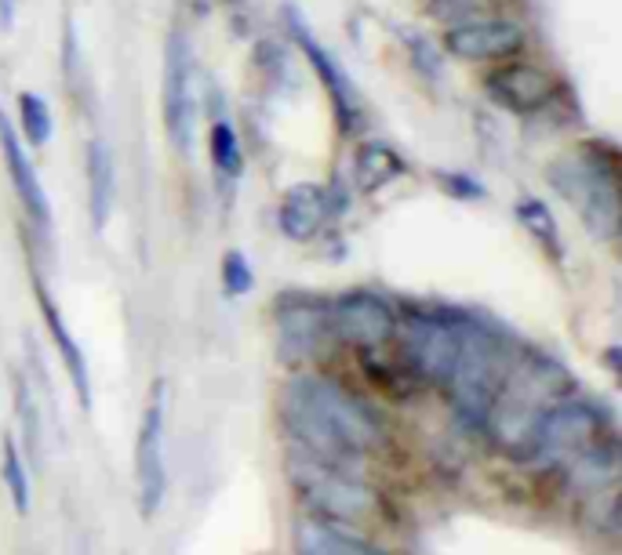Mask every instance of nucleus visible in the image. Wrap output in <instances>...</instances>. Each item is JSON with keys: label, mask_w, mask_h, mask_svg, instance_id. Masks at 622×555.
<instances>
[{"label": "nucleus", "mask_w": 622, "mask_h": 555, "mask_svg": "<svg viewBox=\"0 0 622 555\" xmlns=\"http://www.w3.org/2000/svg\"><path fill=\"white\" fill-rule=\"evenodd\" d=\"M19 415H22V429H27V443L33 447V454H37V450H41V432H37V410H33L27 381H19Z\"/></svg>", "instance_id": "nucleus-29"}, {"label": "nucleus", "mask_w": 622, "mask_h": 555, "mask_svg": "<svg viewBox=\"0 0 622 555\" xmlns=\"http://www.w3.org/2000/svg\"><path fill=\"white\" fill-rule=\"evenodd\" d=\"M37 299H41V313H44L48 334H52V342H55V348H59L62 364H66V370H70V381H73V389H77L81 407L87 410V407H92V381H87V367H84V353H81V345L73 342V334L66 331V324H62V316H59L55 302L48 299L44 291H37Z\"/></svg>", "instance_id": "nucleus-20"}, {"label": "nucleus", "mask_w": 622, "mask_h": 555, "mask_svg": "<svg viewBox=\"0 0 622 555\" xmlns=\"http://www.w3.org/2000/svg\"><path fill=\"white\" fill-rule=\"evenodd\" d=\"M0 153H4L11 186H15L22 208L33 218V226L41 232H52V203H48V192L41 189V178H37L30 157L19 146V135L11 132V121L4 116V109H0Z\"/></svg>", "instance_id": "nucleus-15"}, {"label": "nucleus", "mask_w": 622, "mask_h": 555, "mask_svg": "<svg viewBox=\"0 0 622 555\" xmlns=\"http://www.w3.org/2000/svg\"><path fill=\"white\" fill-rule=\"evenodd\" d=\"M328 214H332V200H328V192L313 182H302V186H291L284 192L281 211H277V226H281V232L288 240L307 243L324 229Z\"/></svg>", "instance_id": "nucleus-16"}, {"label": "nucleus", "mask_w": 622, "mask_h": 555, "mask_svg": "<svg viewBox=\"0 0 622 555\" xmlns=\"http://www.w3.org/2000/svg\"><path fill=\"white\" fill-rule=\"evenodd\" d=\"M281 415H284L288 432L296 436V440L307 447L313 458H321V461H328V464H339V469L353 458V450L339 440V432L332 429V425H328V421L307 404V399L296 396L291 389L284 392Z\"/></svg>", "instance_id": "nucleus-14"}, {"label": "nucleus", "mask_w": 622, "mask_h": 555, "mask_svg": "<svg viewBox=\"0 0 622 555\" xmlns=\"http://www.w3.org/2000/svg\"><path fill=\"white\" fill-rule=\"evenodd\" d=\"M164 124L172 146L186 149L194 135V59L183 33H172L164 55Z\"/></svg>", "instance_id": "nucleus-10"}, {"label": "nucleus", "mask_w": 622, "mask_h": 555, "mask_svg": "<svg viewBox=\"0 0 622 555\" xmlns=\"http://www.w3.org/2000/svg\"><path fill=\"white\" fill-rule=\"evenodd\" d=\"M488 95L502 109L514 113H536L557 95V76L531 62H510L488 76Z\"/></svg>", "instance_id": "nucleus-13"}, {"label": "nucleus", "mask_w": 622, "mask_h": 555, "mask_svg": "<svg viewBox=\"0 0 622 555\" xmlns=\"http://www.w3.org/2000/svg\"><path fill=\"white\" fill-rule=\"evenodd\" d=\"M251 283H256V276H251V265L248 258L240 251H230L222 258V287L230 299H240V294L251 291Z\"/></svg>", "instance_id": "nucleus-27"}, {"label": "nucleus", "mask_w": 622, "mask_h": 555, "mask_svg": "<svg viewBox=\"0 0 622 555\" xmlns=\"http://www.w3.org/2000/svg\"><path fill=\"white\" fill-rule=\"evenodd\" d=\"M291 483L302 494V501L321 515V520H339V523H353L364 520L367 512L375 509V490L364 480H353L339 469V464H328L321 458H291L288 464Z\"/></svg>", "instance_id": "nucleus-4"}, {"label": "nucleus", "mask_w": 622, "mask_h": 555, "mask_svg": "<svg viewBox=\"0 0 622 555\" xmlns=\"http://www.w3.org/2000/svg\"><path fill=\"white\" fill-rule=\"evenodd\" d=\"M277 327H281L284 348L310 353L328 334V305H317L310 299H291L277 308Z\"/></svg>", "instance_id": "nucleus-18"}, {"label": "nucleus", "mask_w": 622, "mask_h": 555, "mask_svg": "<svg viewBox=\"0 0 622 555\" xmlns=\"http://www.w3.org/2000/svg\"><path fill=\"white\" fill-rule=\"evenodd\" d=\"M19 121H22V132L30 138V146H44V142L52 138V109H48V102L37 92L19 95Z\"/></svg>", "instance_id": "nucleus-24"}, {"label": "nucleus", "mask_w": 622, "mask_h": 555, "mask_svg": "<svg viewBox=\"0 0 622 555\" xmlns=\"http://www.w3.org/2000/svg\"><path fill=\"white\" fill-rule=\"evenodd\" d=\"M401 175H404L401 153L386 146V142H364L357 149V157H353V182H357V189H364V192L383 189Z\"/></svg>", "instance_id": "nucleus-22"}, {"label": "nucleus", "mask_w": 622, "mask_h": 555, "mask_svg": "<svg viewBox=\"0 0 622 555\" xmlns=\"http://www.w3.org/2000/svg\"><path fill=\"white\" fill-rule=\"evenodd\" d=\"M211 164L219 167L226 178H237L240 171H245V157H240L237 132L226 121H215V127H211Z\"/></svg>", "instance_id": "nucleus-25"}, {"label": "nucleus", "mask_w": 622, "mask_h": 555, "mask_svg": "<svg viewBox=\"0 0 622 555\" xmlns=\"http://www.w3.org/2000/svg\"><path fill=\"white\" fill-rule=\"evenodd\" d=\"M437 182H440L444 192H452V197H463V200H480V197H485V189H480L474 178H466V175L437 171Z\"/></svg>", "instance_id": "nucleus-28"}, {"label": "nucleus", "mask_w": 622, "mask_h": 555, "mask_svg": "<svg viewBox=\"0 0 622 555\" xmlns=\"http://www.w3.org/2000/svg\"><path fill=\"white\" fill-rule=\"evenodd\" d=\"M437 8H444V11H466V8H474L477 0H434Z\"/></svg>", "instance_id": "nucleus-30"}, {"label": "nucleus", "mask_w": 622, "mask_h": 555, "mask_svg": "<svg viewBox=\"0 0 622 555\" xmlns=\"http://www.w3.org/2000/svg\"><path fill=\"white\" fill-rule=\"evenodd\" d=\"M299 555H379L367 541L339 531L328 520H302L296 531Z\"/></svg>", "instance_id": "nucleus-21"}, {"label": "nucleus", "mask_w": 622, "mask_h": 555, "mask_svg": "<svg viewBox=\"0 0 622 555\" xmlns=\"http://www.w3.org/2000/svg\"><path fill=\"white\" fill-rule=\"evenodd\" d=\"M601 436V410L587 399H561L546 421L539 425V436L531 443L528 461L536 464H564L568 458H576L582 447H590Z\"/></svg>", "instance_id": "nucleus-7"}, {"label": "nucleus", "mask_w": 622, "mask_h": 555, "mask_svg": "<svg viewBox=\"0 0 622 555\" xmlns=\"http://www.w3.org/2000/svg\"><path fill=\"white\" fill-rule=\"evenodd\" d=\"M619 480V450L612 443H590L568 458V486L582 494H601Z\"/></svg>", "instance_id": "nucleus-19"}, {"label": "nucleus", "mask_w": 622, "mask_h": 555, "mask_svg": "<svg viewBox=\"0 0 622 555\" xmlns=\"http://www.w3.org/2000/svg\"><path fill=\"white\" fill-rule=\"evenodd\" d=\"M571 374L550 356H520L506 370V378L495 392L485 429L491 443L506 450L510 458L528 461L531 443L539 436V425L546 415L571 396Z\"/></svg>", "instance_id": "nucleus-1"}, {"label": "nucleus", "mask_w": 622, "mask_h": 555, "mask_svg": "<svg viewBox=\"0 0 622 555\" xmlns=\"http://www.w3.org/2000/svg\"><path fill=\"white\" fill-rule=\"evenodd\" d=\"M4 483L11 490V501H15V509L27 515L30 512V480H27V469H22V454H19V447L15 440L8 436V443H4Z\"/></svg>", "instance_id": "nucleus-26"}, {"label": "nucleus", "mask_w": 622, "mask_h": 555, "mask_svg": "<svg viewBox=\"0 0 622 555\" xmlns=\"http://www.w3.org/2000/svg\"><path fill=\"white\" fill-rule=\"evenodd\" d=\"M328 334H335V338L350 345L372 348L397 334V316H393V308L383 299L353 291L328 305Z\"/></svg>", "instance_id": "nucleus-9"}, {"label": "nucleus", "mask_w": 622, "mask_h": 555, "mask_svg": "<svg viewBox=\"0 0 622 555\" xmlns=\"http://www.w3.org/2000/svg\"><path fill=\"white\" fill-rule=\"evenodd\" d=\"M291 392L302 396L307 404L321 415L332 429L339 432V440L346 443L353 454H364V450L383 447V425L375 421V415L367 410L357 396H350L339 381L317 378V374H302L288 385Z\"/></svg>", "instance_id": "nucleus-5"}, {"label": "nucleus", "mask_w": 622, "mask_h": 555, "mask_svg": "<svg viewBox=\"0 0 622 555\" xmlns=\"http://www.w3.org/2000/svg\"><path fill=\"white\" fill-rule=\"evenodd\" d=\"M510 353H506V342L495 331L485 327H469L463 324V345H459V359H455V370L448 378V396L452 407L459 410V418L469 425H485L488 407L499 385L510 370Z\"/></svg>", "instance_id": "nucleus-2"}, {"label": "nucleus", "mask_w": 622, "mask_h": 555, "mask_svg": "<svg viewBox=\"0 0 622 555\" xmlns=\"http://www.w3.org/2000/svg\"><path fill=\"white\" fill-rule=\"evenodd\" d=\"M288 22H291V33H296V41L299 48L307 51V59H310V66L317 70V76H321V84H324V92L332 95V106H335V116H339V127L346 135H353L361 127V95H357V87H353V81L346 73H342L339 62L328 55V51L313 41V33L307 30V22H302L296 15V8H288Z\"/></svg>", "instance_id": "nucleus-12"}, {"label": "nucleus", "mask_w": 622, "mask_h": 555, "mask_svg": "<svg viewBox=\"0 0 622 555\" xmlns=\"http://www.w3.org/2000/svg\"><path fill=\"white\" fill-rule=\"evenodd\" d=\"M135 472H138V505H143V520H154L157 509L164 505V385H154V396L143 410V425H138V447H135Z\"/></svg>", "instance_id": "nucleus-8"}, {"label": "nucleus", "mask_w": 622, "mask_h": 555, "mask_svg": "<svg viewBox=\"0 0 622 555\" xmlns=\"http://www.w3.org/2000/svg\"><path fill=\"white\" fill-rule=\"evenodd\" d=\"M517 218H520V226H525L531 237H536V243H542L546 251H550L553 258L561 254V237H557V218L550 214V208H546L542 200L536 197H528V200H520L517 203Z\"/></svg>", "instance_id": "nucleus-23"}, {"label": "nucleus", "mask_w": 622, "mask_h": 555, "mask_svg": "<svg viewBox=\"0 0 622 555\" xmlns=\"http://www.w3.org/2000/svg\"><path fill=\"white\" fill-rule=\"evenodd\" d=\"M525 44V30L514 19H466L444 33V51L463 62H499Z\"/></svg>", "instance_id": "nucleus-11"}, {"label": "nucleus", "mask_w": 622, "mask_h": 555, "mask_svg": "<svg viewBox=\"0 0 622 555\" xmlns=\"http://www.w3.org/2000/svg\"><path fill=\"white\" fill-rule=\"evenodd\" d=\"M401 345H404V359H408V367L418 378H426L434 385H448L455 359H459L463 324L434 316V313L412 316L401 331Z\"/></svg>", "instance_id": "nucleus-6"}, {"label": "nucleus", "mask_w": 622, "mask_h": 555, "mask_svg": "<svg viewBox=\"0 0 622 555\" xmlns=\"http://www.w3.org/2000/svg\"><path fill=\"white\" fill-rule=\"evenodd\" d=\"M113 200H117V167H113V153L103 138L87 142V211H92V226L106 229L113 214Z\"/></svg>", "instance_id": "nucleus-17"}, {"label": "nucleus", "mask_w": 622, "mask_h": 555, "mask_svg": "<svg viewBox=\"0 0 622 555\" xmlns=\"http://www.w3.org/2000/svg\"><path fill=\"white\" fill-rule=\"evenodd\" d=\"M550 186L579 211L597 240L612 243L619 237V189H615V164L612 157L597 153H576L550 164Z\"/></svg>", "instance_id": "nucleus-3"}]
</instances>
